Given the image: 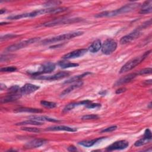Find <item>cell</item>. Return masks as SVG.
<instances>
[{
    "label": "cell",
    "instance_id": "e0dca14e",
    "mask_svg": "<svg viewBox=\"0 0 152 152\" xmlns=\"http://www.w3.org/2000/svg\"><path fill=\"white\" fill-rule=\"evenodd\" d=\"M28 119H33L37 121H49V122H59V120L49 118L46 116H37V115H34V116H30L28 117Z\"/></svg>",
    "mask_w": 152,
    "mask_h": 152
},
{
    "label": "cell",
    "instance_id": "7402d4cb",
    "mask_svg": "<svg viewBox=\"0 0 152 152\" xmlns=\"http://www.w3.org/2000/svg\"><path fill=\"white\" fill-rule=\"evenodd\" d=\"M58 65L62 68H73L77 67L79 65L78 64L72 63L69 61H59Z\"/></svg>",
    "mask_w": 152,
    "mask_h": 152
},
{
    "label": "cell",
    "instance_id": "836d02e7",
    "mask_svg": "<svg viewBox=\"0 0 152 152\" xmlns=\"http://www.w3.org/2000/svg\"><path fill=\"white\" fill-rule=\"evenodd\" d=\"M99 118V116L96 115H86L83 116L81 119L83 120H90V119H97Z\"/></svg>",
    "mask_w": 152,
    "mask_h": 152
},
{
    "label": "cell",
    "instance_id": "5b68a950",
    "mask_svg": "<svg viewBox=\"0 0 152 152\" xmlns=\"http://www.w3.org/2000/svg\"><path fill=\"white\" fill-rule=\"evenodd\" d=\"M40 40L39 37H34V38H30L29 39L23 40L21 42H20L18 43H16L15 44L11 45L7 48L6 50L8 52H14L19 49H21L22 48H24L30 45H31L34 43L37 42Z\"/></svg>",
    "mask_w": 152,
    "mask_h": 152
},
{
    "label": "cell",
    "instance_id": "d6a6232c",
    "mask_svg": "<svg viewBox=\"0 0 152 152\" xmlns=\"http://www.w3.org/2000/svg\"><path fill=\"white\" fill-rule=\"evenodd\" d=\"M17 36H18V35L14 34H5L4 36H1L0 39H1V41H3V40H8V39H10L14 38V37H15Z\"/></svg>",
    "mask_w": 152,
    "mask_h": 152
},
{
    "label": "cell",
    "instance_id": "7c38bea8",
    "mask_svg": "<svg viewBox=\"0 0 152 152\" xmlns=\"http://www.w3.org/2000/svg\"><path fill=\"white\" fill-rule=\"evenodd\" d=\"M88 51L87 49H77L74 51L70 52L62 56L63 59H72L75 58H78L85 55Z\"/></svg>",
    "mask_w": 152,
    "mask_h": 152
},
{
    "label": "cell",
    "instance_id": "f1b7e54d",
    "mask_svg": "<svg viewBox=\"0 0 152 152\" xmlns=\"http://www.w3.org/2000/svg\"><path fill=\"white\" fill-rule=\"evenodd\" d=\"M21 129L24 131H27V132H40V130L39 128H34V127H26L24 126L21 128Z\"/></svg>",
    "mask_w": 152,
    "mask_h": 152
},
{
    "label": "cell",
    "instance_id": "9c48e42d",
    "mask_svg": "<svg viewBox=\"0 0 152 152\" xmlns=\"http://www.w3.org/2000/svg\"><path fill=\"white\" fill-rule=\"evenodd\" d=\"M141 32L137 29V30L133 31L132 32L130 33L129 34L122 37L120 40V42H119L120 44L125 45V44L131 42V41L141 36Z\"/></svg>",
    "mask_w": 152,
    "mask_h": 152
},
{
    "label": "cell",
    "instance_id": "7a4b0ae2",
    "mask_svg": "<svg viewBox=\"0 0 152 152\" xmlns=\"http://www.w3.org/2000/svg\"><path fill=\"white\" fill-rule=\"evenodd\" d=\"M83 33H84L83 31H74V32L65 33V34L58 35V36H55L53 37L44 39L43 40H42L41 42V44L42 45H48V44H50V43L58 42L60 41L69 40V39H72L75 37L81 36V35L83 34Z\"/></svg>",
    "mask_w": 152,
    "mask_h": 152
},
{
    "label": "cell",
    "instance_id": "83f0119b",
    "mask_svg": "<svg viewBox=\"0 0 152 152\" xmlns=\"http://www.w3.org/2000/svg\"><path fill=\"white\" fill-rule=\"evenodd\" d=\"M20 88L18 85H15L11 86L8 90V93L10 94H15L20 93Z\"/></svg>",
    "mask_w": 152,
    "mask_h": 152
},
{
    "label": "cell",
    "instance_id": "6da1fadb",
    "mask_svg": "<svg viewBox=\"0 0 152 152\" xmlns=\"http://www.w3.org/2000/svg\"><path fill=\"white\" fill-rule=\"evenodd\" d=\"M139 4L138 3H131L126 4L119 9L110 11H103L95 15L96 17H113L121 14H124L133 11L136 8L138 7Z\"/></svg>",
    "mask_w": 152,
    "mask_h": 152
},
{
    "label": "cell",
    "instance_id": "277c9868",
    "mask_svg": "<svg viewBox=\"0 0 152 152\" xmlns=\"http://www.w3.org/2000/svg\"><path fill=\"white\" fill-rule=\"evenodd\" d=\"M83 19L81 18H61V19H56L53 21H50L48 22L40 24L39 26L43 27H52L55 26L61 25V24H72L74 23H77L80 21H82Z\"/></svg>",
    "mask_w": 152,
    "mask_h": 152
},
{
    "label": "cell",
    "instance_id": "f35d334b",
    "mask_svg": "<svg viewBox=\"0 0 152 152\" xmlns=\"http://www.w3.org/2000/svg\"><path fill=\"white\" fill-rule=\"evenodd\" d=\"M68 150L69 151H76L77 150V148L73 145H71L69 147H68Z\"/></svg>",
    "mask_w": 152,
    "mask_h": 152
},
{
    "label": "cell",
    "instance_id": "d590c367",
    "mask_svg": "<svg viewBox=\"0 0 152 152\" xmlns=\"http://www.w3.org/2000/svg\"><path fill=\"white\" fill-rule=\"evenodd\" d=\"M101 104L99 103H90L89 104L86 105V107L88 109H95V108H99L100 107Z\"/></svg>",
    "mask_w": 152,
    "mask_h": 152
},
{
    "label": "cell",
    "instance_id": "b9f144b4",
    "mask_svg": "<svg viewBox=\"0 0 152 152\" xmlns=\"http://www.w3.org/2000/svg\"><path fill=\"white\" fill-rule=\"evenodd\" d=\"M9 24V23H7V22H5V23H1V25H3V24Z\"/></svg>",
    "mask_w": 152,
    "mask_h": 152
},
{
    "label": "cell",
    "instance_id": "e575fe53",
    "mask_svg": "<svg viewBox=\"0 0 152 152\" xmlns=\"http://www.w3.org/2000/svg\"><path fill=\"white\" fill-rule=\"evenodd\" d=\"M116 129H117V126L113 125V126L107 127L105 129H103V130L101 131V132H112V131L116 130Z\"/></svg>",
    "mask_w": 152,
    "mask_h": 152
},
{
    "label": "cell",
    "instance_id": "8992f818",
    "mask_svg": "<svg viewBox=\"0 0 152 152\" xmlns=\"http://www.w3.org/2000/svg\"><path fill=\"white\" fill-rule=\"evenodd\" d=\"M117 48V43L112 39H107L102 45V52L104 55H110Z\"/></svg>",
    "mask_w": 152,
    "mask_h": 152
},
{
    "label": "cell",
    "instance_id": "484cf974",
    "mask_svg": "<svg viewBox=\"0 0 152 152\" xmlns=\"http://www.w3.org/2000/svg\"><path fill=\"white\" fill-rule=\"evenodd\" d=\"M40 104L45 107L47 109H53L56 106V103L53 102H49L46 100H42L40 102Z\"/></svg>",
    "mask_w": 152,
    "mask_h": 152
},
{
    "label": "cell",
    "instance_id": "52a82bcc",
    "mask_svg": "<svg viewBox=\"0 0 152 152\" xmlns=\"http://www.w3.org/2000/svg\"><path fill=\"white\" fill-rule=\"evenodd\" d=\"M56 65L53 62H46L41 65L39 69L37 71H35L33 72L30 73L33 76H37V75H40L41 74H47V73H50L54 69H55Z\"/></svg>",
    "mask_w": 152,
    "mask_h": 152
},
{
    "label": "cell",
    "instance_id": "2e32d148",
    "mask_svg": "<svg viewBox=\"0 0 152 152\" xmlns=\"http://www.w3.org/2000/svg\"><path fill=\"white\" fill-rule=\"evenodd\" d=\"M21 96L22 95L20 93H15V94L8 93V94L7 96L3 97L1 99V103H7V102H13V101H15V100H17L18 99H19Z\"/></svg>",
    "mask_w": 152,
    "mask_h": 152
},
{
    "label": "cell",
    "instance_id": "4fadbf2b",
    "mask_svg": "<svg viewBox=\"0 0 152 152\" xmlns=\"http://www.w3.org/2000/svg\"><path fill=\"white\" fill-rule=\"evenodd\" d=\"M46 142V140L41 139V138H39V139L36 138L27 142L25 144L24 147L26 148H37L43 145Z\"/></svg>",
    "mask_w": 152,
    "mask_h": 152
},
{
    "label": "cell",
    "instance_id": "8d00e7d4",
    "mask_svg": "<svg viewBox=\"0 0 152 152\" xmlns=\"http://www.w3.org/2000/svg\"><path fill=\"white\" fill-rule=\"evenodd\" d=\"M151 11H152V8L151 7H149V8H142L140 11V13H141V14H147V13L151 12Z\"/></svg>",
    "mask_w": 152,
    "mask_h": 152
},
{
    "label": "cell",
    "instance_id": "5bb4252c",
    "mask_svg": "<svg viewBox=\"0 0 152 152\" xmlns=\"http://www.w3.org/2000/svg\"><path fill=\"white\" fill-rule=\"evenodd\" d=\"M137 72H134V73H131L128 75H126L124 76L123 77L121 78L119 80H118L114 84V86H121L126 83H128L134 80L137 76Z\"/></svg>",
    "mask_w": 152,
    "mask_h": 152
},
{
    "label": "cell",
    "instance_id": "cb8c5ba5",
    "mask_svg": "<svg viewBox=\"0 0 152 152\" xmlns=\"http://www.w3.org/2000/svg\"><path fill=\"white\" fill-rule=\"evenodd\" d=\"M88 74H91V72H86L85 73L82 74L81 75H76L74 76L68 80H67L66 81H65L64 82V84H68V83H74V82H77L78 81H80V80L81 78H83L84 77L88 75Z\"/></svg>",
    "mask_w": 152,
    "mask_h": 152
},
{
    "label": "cell",
    "instance_id": "30bf717a",
    "mask_svg": "<svg viewBox=\"0 0 152 152\" xmlns=\"http://www.w3.org/2000/svg\"><path fill=\"white\" fill-rule=\"evenodd\" d=\"M129 142L125 140H120L115 141L106 148L107 151H113L116 150H123L128 147Z\"/></svg>",
    "mask_w": 152,
    "mask_h": 152
},
{
    "label": "cell",
    "instance_id": "8fae6325",
    "mask_svg": "<svg viewBox=\"0 0 152 152\" xmlns=\"http://www.w3.org/2000/svg\"><path fill=\"white\" fill-rule=\"evenodd\" d=\"M40 88L39 86L30 83H27L20 88V93L21 95H26L31 94Z\"/></svg>",
    "mask_w": 152,
    "mask_h": 152
},
{
    "label": "cell",
    "instance_id": "9a60e30c",
    "mask_svg": "<svg viewBox=\"0 0 152 152\" xmlns=\"http://www.w3.org/2000/svg\"><path fill=\"white\" fill-rule=\"evenodd\" d=\"M46 131H68V132H75L77 131V129L75 128H71V127L64 126V125H58V126H53L48 127L46 129Z\"/></svg>",
    "mask_w": 152,
    "mask_h": 152
},
{
    "label": "cell",
    "instance_id": "603a6c76",
    "mask_svg": "<svg viewBox=\"0 0 152 152\" xmlns=\"http://www.w3.org/2000/svg\"><path fill=\"white\" fill-rule=\"evenodd\" d=\"M43 123L40 121H37L33 119H28L27 121H22L18 123H17L15 125H42Z\"/></svg>",
    "mask_w": 152,
    "mask_h": 152
},
{
    "label": "cell",
    "instance_id": "4316f807",
    "mask_svg": "<svg viewBox=\"0 0 152 152\" xmlns=\"http://www.w3.org/2000/svg\"><path fill=\"white\" fill-rule=\"evenodd\" d=\"M77 106V102H75V103H69L68 104H67L63 109V112H68L71 110H72L75 107Z\"/></svg>",
    "mask_w": 152,
    "mask_h": 152
},
{
    "label": "cell",
    "instance_id": "44dd1931",
    "mask_svg": "<svg viewBox=\"0 0 152 152\" xmlns=\"http://www.w3.org/2000/svg\"><path fill=\"white\" fill-rule=\"evenodd\" d=\"M15 112H30V113H42V110L36 108L30 107H20L14 110Z\"/></svg>",
    "mask_w": 152,
    "mask_h": 152
},
{
    "label": "cell",
    "instance_id": "f546056e",
    "mask_svg": "<svg viewBox=\"0 0 152 152\" xmlns=\"http://www.w3.org/2000/svg\"><path fill=\"white\" fill-rule=\"evenodd\" d=\"M152 72V69L151 68H144L141 70L138 71L137 75H146V74H150Z\"/></svg>",
    "mask_w": 152,
    "mask_h": 152
},
{
    "label": "cell",
    "instance_id": "ba28073f",
    "mask_svg": "<svg viewBox=\"0 0 152 152\" xmlns=\"http://www.w3.org/2000/svg\"><path fill=\"white\" fill-rule=\"evenodd\" d=\"M69 75V73L66 71H61L52 75H37L33 76V78L37 80H56L61 78H64L66 77Z\"/></svg>",
    "mask_w": 152,
    "mask_h": 152
},
{
    "label": "cell",
    "instance_id": "60d3db41",
    "mask_svg": "<svg viewBox=\"0 0 152 152\" xmlns=\"http://www.w3.org/2000/svg\"><path fill=\"white\" fill-rule=\"evenodd\" d=\"M99 94H102V95H105L106 94V91L104 92V91H102V92H99Z\"/></svg>",
    "mask_w": 152,
    "mask_h": 152
},
{
    "label": "cell",
    "instance_id": "1f68e13d",
    "mask_svg": "<svg viewBox=\"0 0 152 152\" xmlns=\"http://www.w3.org/2000/svg\"><path fill=\"white\" fill-rule=\"evenodd\" d=\"M61 3H62V2L58 1H48V2H45L44 4V6L49 7V8H50V7H53L55 5H59Z\"/></svg>",
    "mask_w": 152,
    "mask_h": 152
},
{
    "label": "cell",
    "instance_id": "d6986e66",
    "mask_svg": "<svg viewBox=\"0 0 152 152\" xmlns=\"http://www.w3.org/2000/svg\"><path fill=\"white\" fill-rule=\"evenodd\" d=\"M103 138H104V137H102V138H97L93 139L91 140H84V141H81L79 142L78 144L84 147H92L93 145H94L98 141L103 140Z\"/></svg>",
    "mask_w": 152,
    "mask_h": 152
},
{
    "label": "cell",
    "instance_id": "d4e9b609",
    "mask_svg": "<svg viewBox=\"0 0 152 152\" xmlns=\"http://www.w3.org/2000/svg\"><path fill=\"white\" fill-rule=\"evenodd\" d=\"M151 138H148L147 137L144 136L142 138H141L139 140L135 142L134 145L136 146V147H140V146L145 145V144L150 142L151 141Z\"/></svg>",
    "mask_w": 152,
    "mask_h": 152
},
{
    "label": "cell",
    "instance_id": "4dcf8cb0",
    "mask_svg": "<svg viewBox=\"0 0 152 152\" xmlns=\"http://www.w3.org/2000/svg\"><path fill=\"white\" fill-rule=\"evenodd\" d=\"M17 68L15 66H7V67H4V68H1L0 69V71L1 72H14L15 71H17Z\"/></svg>",
    "mask_w": 152,
    "mask_h": 152
},
{
    "label": "cell",
    "instance_id": "ab89813d",
    "mask_svg": "<svg viewBox=\"0 0 152 152\" xmlns=\"http://www.w3.org/2000/svg\"><path fill=\"white\" fill-rule=\"evenodd\" d=\"M5 11H6V10H5V9H1V10H0V14H2L4 13Z\"/></svg>",
    "mask_w": 152,
    "mask_h": 152
},
{
    "label": "cell",
    "instance_id": "ffe728a7",
    "mask_svg": "<svg viewBox=\"0 0 152 152\" xmlns=\"http://www.w3.org/2000/svg\"><path fill=\"white\" fill-rule=\"evenodd\" d=\"M83 83L81 81H77L76 83H75L74 84L70 86L69 87H68L67 88H66L65 90H64L61 95L62 96H65L67 94H68L69 93H70L71 91H72L73 90L75 89V88H77L80 87H81L82 85H83Z\"/></svg>",
    "mask_w": 152,
    "mask_h": 152
},
{
    "label": "cell",
    "instance_id": "ac0fdd59",
    "mask_svg": "<svg viewBox=\"0 0 152 152\" xmlns=\"http://www.w3.org/2000/svg\"><path fill=\"white\" fill-rule=\"evenodd\" d=\"M102 48V43L99 39L95 40L88 47V50L91 53L97 52Z\"/></svg>",
    "mask_w": 152,
    "mask_h": 152
},
{
    "label": "cell",
    "instance_id": "74e56055",
    "mask_svg": "<svg viewBox=\"0 0 152 152\" xmlns=\"http://www.w3.org/2000/svg\"><path fill=\"white\" fill-rule=\"evenodd\" d=\"M126 90V88H125V87L119 88V89H118V90L116 91V94H120V93H122L125 91Z\"/></svg>",
    "mask_w": 152,
    "mask_h": 152
},
{
    "label": "cell",
    "instance_id": "3957f363",
    "mask_svg": "<svg viewBox=\"0 0 152 152\" xmlns=\"http://www.w3.org/2000/svg\"><path fill=\"white\" fill-rule=\"evenodd\" d=\"M151 50H149L148 52H146L144 53L142 55L138 57H135L131 60H129L128 62H127L125 65H124L122 68H121L119 72L121 74L126 72L128 71H129L130 70L134 68H135L136 66L139 65L141 62L144 61V59L148 55V54L150 53Z\"/></svg>",
    "mask_w": 152,
    "mask_h": 152
}]
</instances>
